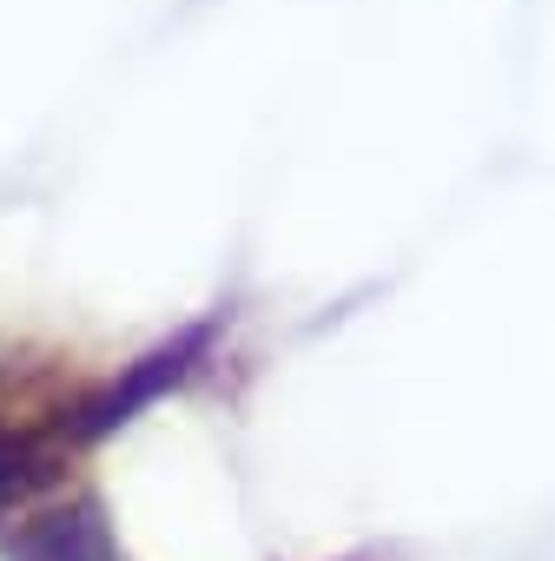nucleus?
Masks as SVG:
<instances>
[{"instance_id": "1", "label": "nucleus", "mask_w": 555, "mask_h": 561, "mask_svg": "<svg viewBox=\"0 0 555 561\" xmlns=\"http://www.w3.org/2000/svg\"><path fill=\"white\" fill-rule=\"evenodd\" d=\"M14 515H21L14 541H8L14 561H126L93 495H67L60 489L54 502H27Z\"/></svg>"}]
</instances>
